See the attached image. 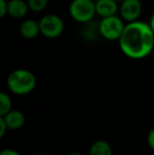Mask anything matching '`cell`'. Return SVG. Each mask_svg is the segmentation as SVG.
Here are the masks:
<instances>
[{
    "mask_svg": "<svg viewBox=\"0 0 154 155\" xmlns=\"http://www.w3.org/2000/svg\"><path fill=\"white\" fill-rule=\"evenodd\" d=\"M119 49L130 59H143L154 50V32L148 22L136 20L126 23L118 39Z\"/></svg>",
    "mask_w": 154,
    "mask_h": 155,
    "instance_id": "obj_1",
    "label": "cell"
},
{
    "mask_svg": "<svg viewBox=\"0 0 154 155\" xmlns=\"http://www.w3.org/2000/svg\"><path fill=\"white\" fill-rule=\"evenodd\" d=\"M37 79L35 74L27 69H17L11 72L6 79L10 92L15 95L23 96L33 92L36 88Z\"/></svg>",
    "mask_w": 154,
    "mask_h": 155,
    "instance_id": "obj_2",
    "label": "cell"
},
{
    "mask_svg": "<svg viewBox=\"0 0 154 155\" xmlns=\"http://www.w3.org/2000/svg\"><path fill=\"white\" fill-rule=\"evenodd\" d=\"M69 13L73 20L79 23H88L96 15L95 1L93 0H72Z\"/></svg>",
    "mask_w": 154,
    "mask_h": 155,
    "instance_id": "obj_3",
    "label": "cell"
},
{
    "mask_svg": "<svg viewBox=\"0 0 154 155\" xmlns=\"http://www.w3.org/2000/svg\"><path fill=\"white\" fill-rule=\"evenodd\" d=\"M125 27V20L120 16L114 15V16L101 18L98 30L100 35L105 39L110 41H115L120 38Z\"/></svg>",
    "mask_w": 154,
    "mask_h": 155,
    "instance_id": "obj_4",
    "label": "cell"
},
{
    "mask_svg": "<svg viewBox=\"0 0 154 155\" xmlns=\"http://www.w3.org/2000/svg\"><path fill=\"white\" fill-rule=\"evenodd\" d=\"M40 34L45 38L55 39L61 36L64 31V22L56 14H47L39 20Z\"/></svg>",
    "mask_w": 154,
    "mask_h": 155,
    "instance_id": "obj_5",
    "label": "cell"
},
{
    "mask_svg": "<svg viewBox=\"0 0 154 155\" xmlns=\"http://www.w3.org/2000/svg\"><path fill=\"white\" fill-rule=\"evenodd\" d=\"M142 12V0H123L119 3V16L127 23L139 20Z\"/></svg>",
    "mask_w": 154,
    "mask_h": 155,
    "instance_id": "obj_6",
    "label": "cell"
},
{
    "mask_svg": "<svg viewBox=\"0 0 154 155\" xmlns=\"http://www.w3.org/2000/svg\"><path fill=\"white\" fill-rule=\"evenodd\" d=\"M95 8H96V15L101 18L117 15L119 11L118 2L115 0H96Z\"/></svg>",
    "mask_w": 154,
    "mask_h": 155,
    "instance_id": "obj_7",
    "label": "cell"
},
{
    "mask_svg": "<svg viewBox=\"0 0 154 155\" xmlns=\"http://www.w3.org/2000/svg\"><path fill=\"white\" fill-rule=\"evenodd\" d=\"M30 11L28 1L25 0H8V15L14 19H21L27 16Z\"/></svg>",
    "mask_w": 154,
    "mask_h": 155,
    "instance_id": "obj_8",
    "label": "cell"
},
{
    "mask_svg": "<svg viewBox=\"0 0 154 155\" xmlns=\"http://www.w3.org/2000/svg\"><path fill=\"white\" fill-rule=\"evenodd\" d=\"M1 117L8 124V130H19L25 124V115L19 110H11Z\"/></svg>",
    "mask_w": 154,
    "mask_h": 155,
    "instance_id": "obj_9",
    "label": "cell"
},
{
    "mask_svg": "<svg viewBox=\"0 0 154 155\" xmlns=\"http://www.w3.org/2000/svg\"><path fill=\"white\" fill-rule=\"evenodd\" d=\"M19 33L21 37L25 39H34L40 34V27L39 21L33 20V19H25L21 22L19 28Z\"/></svg>",
    "mask_w": 154,
    "mask_h": 155,
    "instance_id": "obj_10",
    "label": "cell"
},
{
    "mask_svg": "<svg viewBox=\"0 0 154 155\" xmlns=\"http://www.w3.org/2000/svg\"><path fill=\"white\" fill-rule=\"evenodd\" d=\"M89 155H113V149L107 140L98 139L90 146Z\"/></svg>",
    "mask_w": 154,
    "mask_h": 155,
    "instance_id": "obj_11",
    "label": "cell"
},
{
    "mask_svg": "<svg viewBox=\"0 0 154 155\" xmlns=\"http://www.w3.org/2000/svg\"><path fill=\"white\" fill-rule=\"evenodd\" d=\"M13 110V102L12 98L5 92L0 93V116H3L6 113Z\"/></svg>",
    "mask_w": 154,
    "mask_h": 155,
    "instance_id": "obj_12",
    "label": "cell"
},
{
    "mask_svg": "<svg viewBox=\"0 0 154 155\" xmlns=\"http://www.w3.org/2000/svg\"><path fill=\"white\" fill-rule=\"evenodd\" d=\"M29 4L30 11L35 13H40L45 10L48 6L49 0H27Z\"/></svg>",
    "mask_w": 154,
    "mask_h": 155,
    "instance_id": "obj_13",
    "label": "cell"
},
{
    "mask_svg": "<svg viewBox=\"0 0 154 155\" xmlns=\"http://www.w3.org/2000/svg\"><path fill=\"white\" fill-rule=\"evenodd\" d=\"M8 0H0V18H3L8 15Z\"/></svg>",
    "mask_w": 154,
    "mask_h": 155,
    "instance_id": "obj_14",
    "label": "cell"
},
{
    "mask_svg": "<svg viewBox=\"0 0 154 155\" xmlns=\"http://www.w3.org/2000/svg\"><path fill=\"white\" fill-rule=\"evenodd\" d=\"M147 143H148L149 148L154 151V128L151 129L147 135Z\"/></svg>",
    "mask_w": 154,
    "mask_h": 155,
    "instance_id": "obj_15",
    "label": "cell"
},
{
    "mask_svg": "<svg viewBox=\"0 0 154 155\" xmlns=\"http://www.w3.org/2000/svg\"><path fill=\"white\" fill-rule=\"evenodd\" d=\"M8 124H5L4 119L0 116V138H2V137L5 135V133H6V131H8Z\"/></svg>",
    "mask_w": 154,
    "mask_h": 155,
    "instance_id": "obj_16",
    "label": "cell"
},
{
    "mask_svg": "<svg viewBox=\"0 0 154 155\" xmlns=\"http://www.w3.org/2000/svg\"><path fill=\"white\" fill-rule=\"evenodd\" d=\"M0 155H20V153L14 149H3L0 152Z\"/></svg>",
    "mask_w": 154,
    "mask_h": 155,
    "instance_id": "obj_17",
    "label": "cell"
},
{
    "mask_svg": "<svg viewBox=\"0 0 154 155\" xmlns=\"http://www.w3.org/2000/svg\"><path fill=\"white\" fill-rule=\"evenodd\" d=\"M149 25H150L151 29H152V31L154 32V12L152 13V15L150 16V19H149Z\"/></svg>",
    "mask_w": 154,
    "mask_h": 155,
    "instance_id": "obj_18",
    "label": "cell"
},
{
    "mask_svg": "<svg viewBox=\"0 0 154 155\" xmlns=\"http://www.w3.org/2000/svg\"><path fill=\"white\" fill-rule=\"evenodd\" d=\"M69 155H82L80 152H78V151H73V152H71Z\"/></svg>",
    "mask_w": 154,
    "mask_h": 155,
    "instance_id": "obj_19",
    "label": "cell"
},
{
    "mask_svg": "<svg viewBox=\"0 0 154 155\" xmlns=\"http://www.w3.org/2000/svg\"><path fill=\"white\" fill-rule=\"evenodd\" d=\"M35 155H48V154H45V153H38V154H35Z\"/></svg>",
    "mask_w": 154,
    "mask_h": 155,
    "instance_id": "obj_20",
    "label": "cell"
},
{
    "mask_svg": "<svg viewBox=\"0 0 154 155\" xmlns=\"http://www.w3.org/2000/svg\"><path fill=\"white\" fill-rule=\"evenodd\" d=\"M115 1H117L118 3H120V2H121V1H123V0H115Z\"/></svg>",
    "mask_w": 154,
    "mask_h": 155,
    "instance_id": "obj_21",
    "label": "cell"
}]
</instances>
